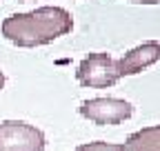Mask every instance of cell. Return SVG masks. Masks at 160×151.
<instances>
[{
    "instance_id": "9c48e42d",
    "label": "cell",
    "mask_w": 160,
    "mask_h": 151,
    "mask_svg": "<svg viewBox=\"0 0 160 151\" xmlns=\"http://www.w3.org/2000/svg\"><path fill=\"white\" fill-rule=\"evenodd\" d=\"M2 87H5V73L0 71V89H2Z\"/></svg>"
},
{
    "instance_id": "7a4b0ae2",
    "label": "cell",
    "mask_w": 160,
    "mask_h": 151,
    "mask_svg": "<svg viewBox=\"0 0 160 151\" xmlns=\"http://www.w3.org/2000/svg\"><path fill=\"white\" fill-rule=\"evenodd\" d=\"M76 78L82 87H91V89L113 87L120 80L118 69H116V58H111L105 51H93L80 60Z\"/></svg>"
},
{
    "instance_id": "ba28073f",
    "label": "cell",
    "mask_w": 160,
    "mask_h": 151,
    "mask_svg": "<svg viewBox=\"0 0 160 151\" xmlns=\"http://www.w3.org/2000/svg\"><path fill=\"white\" fill-rule=\"evenodd\" d=\"M129 2H138V5H158L160 0H129Z\"/></svg>"
},
{
    "instance_id": "3957f363",
    "label": "cell",
    "mask_w": 160,
    "mask_h": 151,
    "mask_svg": "<svg viewBox=\"0 0 160 151\" xmlns=\"http://www.w3.org/2000/svg\"><path fill=\"white\" fill-rule=\"evenodd\" d=\"M45 142V134L29 122H0V151H42Z\"/></svg>"
},
{
    "instance_id": "6da1fadb",
    "label": "cell",
    "mask_w": 160,
    "mask_h": 151,
    "mask_svg": "<svg viewBox=\"0 0 160 151\" xmlns=\"http://www.w3.org/2000/svg\"><path fill=\"white\" fill-rule=\"evenodd\" d=\"M73 29V18L62 7H40L27 13H13L5 18L0 31L16 47H42Z\"/></svg>"
},
{
    "instance_id": "8992f818",
    "label": "cell",
    "mask_w": 160,
    "mask_h": 151,
    "mask_svg": "<svg viewBox=\"0 0 160 151\" xmlns=\"http://www.w3.org/2000/svg\"><path fill=\"white\" fill-rule=\"evenodd\" d=\"M125 151H160V124L145 127L125 140Z\"/></svg>"
},
{
    "instance_id": "277c9868",
    "label": "cell",
    "mask_w": 160,
    "mask_h": 151,
    "mask_svg": "<svg viewBox=\"0 0 160 151\" xmlns=\"http://www.w3.org/2000/svg\"><path fill=\"white\" fill-rule=\"evenodd\" d=\"M80 113L96 124H120L131 118L133 107L122 98H91L80 105Z\"/></svg>"
},
{
    "instance_id": "52a82bcc",
    "label": "cell",
    "mask_w": 160,
    "mask_h": 151,
    "mask_svg": "<svg viewBox=\"0 0 160 151\" xmlns=\"http://www.w3.org/2000/svg\"><path fill=\"white\" fill-rule=\"evenodd\" d=\"M76 151H125V147L122 144H113V142L96 140V142H87V144L76 147Z\"/></svg>"
},
{
    "instance_id": "5b68a950",
    "label": "cell",
    "mask_w": 160,
    "mask_h": 151,
    "mask_svg": "<svg viewBox=\"0 0 160 151\" xmlns=\"http://www.w3.org/2000/svg\"><path fill=\"white\" fill-rule=\"evenodd\" d=\"M160 60V42L156 40H149V42H142L133 49H129L122 58L116 60V69H118V76L125 78V76H136L142 69L156 65Z\"/></svg>"
}]
</instances>
